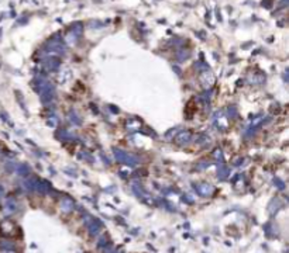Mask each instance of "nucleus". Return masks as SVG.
Masks as SVG:
<instances>
[{
  "mask_svg": "<svg viewBox=\"0 0 289 253\" xmlns=\"http://www.w3.org/2000/svg\"><path fill=\"white\" fill-rule=\"evenodd\" d=\"M189 139H190L189 132H181L176 137V142L179 143V145H183V143H186V142H189Z\"/></svg>",
  "mask_w": 289,
  "mask_h": 253,
  "instance_id": "5",
  "label": "nucleus"
},
{
  "mask_svg": "<svg viewBox=\"0 0 289 253\" xmlns=\"http://www.w3.org/2000/svg\"><path fill=\"white\" fill-rule=\"evenodd\" d=\"M40 96L45 104L51 103L54 97H55V89L48 80H41L40 82Z\"/></svg>",
  "mask_w": 289,
  "mask_h": 253,
  "instance_id": "1",
  "label": "nucleus"
},
{
  "mask_svg": "<svg viewBox=\"0 0 289 253\" xmlns=\"http://www.w3.org/2000/svg\"><path fill=\"white\" fill-rule=\"evenodd\" d=\"M44 65H45V68H47L48 70H58L61 62L58 58H47V59L44 60Z\"/></svg>",
  "mask_w": 289,
  "mask_h": 253,
  "instance_id": "4",
  "label": "nucleus"
},
{
  "mask_svg": "<svg viewBox=\"0 0 289 253\" xmlns=\"http://www.w3.org/2000/svg\"><path fill=\"white\" fill-rule=\"evenodd\" d=\"M45 51L49 54H65V47L62 45L59 38H54L48 42V45L45 47Z\"/></svg>",
  "mask_w": 289,
  "mask_h": 253,
  "instance_id": "2",
  "label": "nucleus"
},
{
  "mask_svg": "<svg viewBox=\"0 0 289 253\" xmlns=\"http://www.w3.org/2000/svg\"><path fill=\"white\" fill-rule=\"evenodd\" d=\"M114 155H116V158L119 159L120 162H124V163H127V165H135V163H137V160H135L134 156L125 153V152H123V150L114 149Z\"/></svg>",
  "mask_w": 289,
  "mask_h": 253,
  "instance_id": "3",
  "label": "nucleus"
},
{
  "mask_svg": "<svg viewBox=\"0 0 289 253\" xmlns=\"http://www.w3.org/2000/svg\"><path fill=\"white\" fill-rule=\"evenodd\" d=\"M264 7H271V0H264Z\"/></svg>",
  "mask_w": 289,
  "mask_h": 253,
  "instance_id": "6",
  "label": "nucleus"
}]
</instances>
